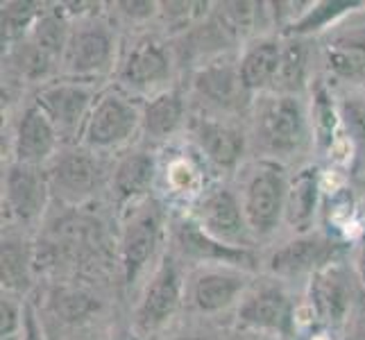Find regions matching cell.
I'll return each instance as SVG.
<instances>
[{"instance_id":"1","label":"cell","mask_w":365,"mask_h":340,"mask_svg":"<svg viewBox=\"0 0 365 340\" xmlns=\"http://www.w3.org/2000/svg\"><path fill=\"white\" fill-rule=\"evenodd\" d=\"M143 113L128 96L118 91H105L96 100L91 116L84 125V143L91 150H111L128 143L136 128L141 125Z\"/></svg>"},{"instance_id":"2","label":"cell","mask_w":365,"mask_h":340,"mask_svg":"<svg viewBox=\"0 0 365 340\" xmlns=\"http://www.w3.org/2000/svg\"><path fill=\"white\" fill-rule=\"evenodd\" d=\"M288 182L282 170L272 163H263L255 170L245 186L243 211L250 225V232L257 236H268L279 225L286 211Z\"/></svg>"},{"instance_id":"3","label":"cell","mask_w":365,"mask_h":340,"mask_svg":"<svg viewBox=\"0 0 365 340\" xmlns=\"http://www.w3.org/2000/svg\"><path fill=\"white\" fill-rule=\"evenodd\" d=\"M259 141L274 155H286L304 138V113L293 96H274L261 103L257 116Z\"/></svg>"},{"instance_id":"4","label":"cell","mask_w":365,"mask_h":340,"mask_svg":"<svg viewBox=\"0 0 365 340\" xmlns=\"http://www.w3.org/2000/svg\"><path fill=\"white\" fill-rule=\"evenodd\" d=\"M36 105L46 111V116L61 136L75 134L78 130L84 132V125L89 120L96 103L89 86L78 80H71L43 86L39 96H36Z\"/></svg>"},{"instance_id":"5","label":"cell","mask_w":365,"mask_h":340,"mask_svg":"<svg viewBox=\"0 0 365 340\" xmlns=\"http://www.w3.org/2000/svg\"><path fill=\"white\" fill-rule=\"evenodd\" d=\"M111 59H114L111 32L103 25H86L68 36L61 64L73 80H84L107 71Z\"/></svg>"},{"instance_id":"6","label":"cell","mask_w":365,"mask_h":340,"mask_svg":"<svg viewBox=\"0 0 365 340\" xmlns=\"http://www.w3.org/2000/svg\"><path fill=\"white\" fill-rule=\"evenodd\" d=\"M195 220L209 236L225 245L245 247L247 243L250 225L245 220V211L238 205V200L225 188L209 193L200 202Z\"/></svg>"},{"instance_id":"7","label":"cell","mask_w":365,"mask_h":340,"mask_svg":"<svg viewBox=\"0 0 365 340\" xmlns=\"http://www.w3.org/2000/svg\"><path fill=\"white\" fill-rule=\"evenodd\" d=\"M50 180L36 170V166H23L14 163L5 180V197L7 207L23 222H32L41 218L48 202Z\"/></svg>"},{"instance_id":"8","label":"cell","mask_w":365,"mask_h":340,"mask_svg":"<svg viewBox=\"0 0 365 340\" xmlns=\"http://www.w3.org/2000/svg\"><path fill=\"white\" fill-rule=\"evenodd\" d=\"M182 299V279L173 261H163V266L157 270L153 284L148 286L145 297L136 313V322L143 331H155L161 326L180 306Z\"/></svg>"},{"instance_id":"9","label":"cell","mask_w":365,"mask_h":340,"mask_svg":"<svg viewBox=\"0 0 365 340\" xmlns=\"http://www.w3.org/2000/svg\"><path fill=\"white\" fill-rule=\"evenodd\" d=\"M238 320L245 326H250V329L286 336V334H291V326H293V309L282 288L263 286L241 304V309H238Z\"/></svg>"},{"instance_id":"10","label":"cell","mask_w":365,"mask_h":340,"mask_svg":"<svg viewBox=\"0 0 365 340\" xmlns=\"http://www.w3.org/2000/svg\"><path fill=\"white\" fill-rule=\"evenodd\" d=\"M57 130L46 116V111L39 105H30L23 111L16 128L14 138V155L16 163L23 166H36V163L46 161L57 148Z\"/></svg>"},{"instance_id":"11","label":"cell","mask_w":365,"mask_h":340,"mask_svg":"<svg viewBox=\"0 0 365 340\" xmlns=\"http://www.w3.org/2000/svg\"><path fill=\"white\" fill-rule=\"evenodd\" d=\"M175 241L184 254L200 261H218L227 263V266H245V263L255 261L245 247H232L216 241L193 218H180L175 222Z\"/></svg>"},{"instance_id":"12","label":"cell","mask_w":365,"mask_h":340,"mask_svg":"<svg viewBox=\"0 0 365 340\" xmlns=\"http://www.w3.org/2000/svg\"><path fill=\"white\" fill-rule=\"evenodd\" d=\"M170 59L161 43L153 39L138 41L120 66V82L130 89L148 91L168 80Z\"/></svg>"},{"instance_id":"13","label":"cell","mask_w":365,"mask_h":340,"mask_svg":"<svg viewBox=\"0 0 365 340\" xmlns=\"http://www.w3.org/2000/svg\"><path fill=\"white\" fill-rule=\"evenodd\" d=\"M159 213L155 209H143L128 222L123 232V268L125 277L132 284L138 272L145 268V263L153 257L159 243Z\"/></svg>"},{"instance_id":"14","label":"cell","mask_w":365,"mask_h":340,"mask_svg":"<svg viewBox=\"0 0 365 340\" xmlns=\"http://www.w3.org/2000/svg\"><path fill=\"white\" fill-rule=\"evenodd\" d=\"M334 252V245L322 236H299L295 241L286 243L268 261V266L274 274L293 277L311 270H322L329 266V257Z\"/></svg>"},{"instance_id":"15","label":"cell","mask_w":365,"mask_h":340,"mask_svg":"<svg viewBox=\"0 0 365 340\" xmlns=\"http://www.w3.org/2000/svg\"><path fill=\"white\" fill-rule=\"evenodd\" d=\"M48 180L64 200L80 202L93 193L98 184V163L89 153H68L57 159Z\"/></svg>"},{"instance_id":"16","label":"cell","mask_w":365,"mask_h":340,"mask_svg":"<svg viewBox=\"0 0 365 340\" xmlns=\"http://www.w3.org/2000/svg\"><path fill=\"white\" fill-rule=\"evenodd\" d=\"M349 297H351V288L347 284L343 268L329 263V266H324L313 277L311 302L316 306L320 320L329 324H341L349 311Z\"/></svg>"},{"instance_id":"17","label":"cell","mask_w":365,"mask_h":340,"mask_svg":"<svg viewBox=\"0 0 365 340\" xmlns=\"http://www.w3.org/2000/svg\"><path fill=\"white\" fill-rule=\"evenodd\" d=\"M193 136L200 150L220 168L236 166L243 155V134L213 118H197L193 123Z\"/></svg>"},{"instance_id":"18","label":"cell","mask_w":365,"mask_h":340,"mask_svg":"<svg viewBox=\"0 0 365 340\" xmlns=\"http://www.w3.org/2000/svg\"><path fill=\"white\" fill-rule=\"evenodd\" d=\"M282 55L284 46H279V41L274 39H261L252 46L238 64L245 91L274 89L277 75L282 68Z\"/></svg>"},{"instance_id":"19","label":"cell","mask_w":365,"mask_h":340,"mask_svg":"<svg viewBox=\"0 0 365 340\" xmlns=\"http://www.w3.org/2000/svg\"><path fill=\"white\" fill-rule=\"evenodd\" d=\"M320 197V180L316 168H304L295 175V180L288 184L286 195V211L284 216L288 225L297 232H309L318 211Z\"/></svg>"},{"instance_id":"20","label":"cell","mask_w":365,"mask_h":340,"mask_svg":"<svg viewBox=\"0 0 365 340\" xmlns=\"http://www.w3.org/2000/svg\"><path fill=\"white\" fill-rule=\"evenodd\" d=\"M243 274L230 270H211L200 274L193 284V304L202 313H218L227 309L243 291Z\"/></svg>"},{"instance_id":"21","label":"cell","mask_w":365,"mask_h":340,"mask_svg":"<svg viewBox=\"0 0 365 340\" xmlns=\"http://www.w3.org/2000/svg\"><path fill=\"white\" fill-rule=\"evenodd\" d=\"M155 177V161L145 153L128 155L114 172V193L120 205H130L143 197Z\"/></svg>"},{"instance_id":"22","label":"cell","mask_w":365,"mask_h":340,"mask_svg":"<svg viewBox=\"0 0 365 340\" xmlns=\"http://www.w3.org/2000/svg\"><path fill=\"white\" fill-rule=\"evenodd\" d=\"M195 89L211 103L232 107L238 103V96L245 91V86L238 68H232L230 64H209L195 75Z\"/></svg>"},{"instance_id":"23","label":"cell","mask_w":365,"mask_h":340,"mask_svg":"<svg viewBox=\"0 0 365 340\" xmlns=\"http://www.w3.org/2000/svg\"><path fill=\"white\" fill-rule=\"evenodd\" d=\"M327 61H329V68L341 78H365V34L351 32L334 39L327 46Z\"/></svg>"},{"instance_id":"24","label":"cell","mask_w":365,"mask_h":340,"mask_svg":"<svg viewBox=\"0 0 365 340\" xmlns=\"http://www.w3.org/2000/svg\"><path fill=\"white\" fill-rule=\"evenodd\" d=\"M184 118V103L178 93L166 91L155 96L143 109L141 125L143 130L155 138H166L182 125Z\"/></svg>"},{"instance_id":"25","label":"cell","mask_w":365,"mask_h":340,"mask_svg":"<svg viewBox=\"0 0 365 340\" xmlns=\"http://www.w3.org/2000/svg\"><path fill=\"white\" fill-rule=\"evenodd\" d=\"M304 73H307L304 48L297 41L288 43L282 55V68H279V75H277L274 89L279 91V96H293L295 91L302 89V84H304Z\"/></svg>"},{"instance_id":"26","label":"cell","mask_w":365,"mask_h":340,"mask_svg":"<svg viewBox=\"0 0 365 340\" xmlns=\"http://www.w3.org/2000/svg\"><path fill=\"white\" fill-rule=\"evenodd\" d=\"M0 277L7 291H21L28 286L30 279V266L28 254L21 243L16 241H3V266H0Z\"/></svg>"},{"instance_id":"27","label":"cell","mask_w":365,"mask_h":340,"mask_svg":"<svg viewBox=\"0 0 365 340\" xmlns=\"http://www.w3.org/2000/svg\"><path fill=\"white\" fill-rule=\"evenodd\" d=\"M53 304H55V311L61 316V320H66V322H80L84 318H89L98 309L96 299H91L89 295H84L80 291H68V288L57 291Z\"/></svg>"},{"instance_id":"28","label":"cell","mask_w":365,"mask_h":340,"mask_svg":"<svg viewBox=\"0 0 365 340\" xmlns=\"http://www.w3.org/2000/svg\"><path fill=\"white\" fill-rule=\"evenodd\" d=\"M34 3H7L3 5V41H14L19 36L32 28L34 14H36Z\"/></svg>"},{"instance_id":"29","label":"cell","mask_w":365,"mask_h":340,"mask_svg":"<svg viewBox=\"0 0 365 340\" xmlns=\"http://www.w3.org/2000/svg\"><path fill=\"white\" fill-rule=\"evenodd\" d=\"M354 3H320L313 9H309L307 14H302L291 28L295 34H307V32H313V30H320L324 28L327 23L334 21L336 16H341L345 9H351Z\"/></svg>"},{"instance_id":"30","label":"cell","mask_w":365,"mask_h":340,"mask_svg":"<svg viewBox=\"0 0 365 340\" xmlns=\"http://www.w3.org/2000/svg\"><path fill=\"white\" fill-rule=\"evenodd\" d=\"M50 61H53V57L46 55L41 48H36L34 43H28L16 50L14 55V64L16 68L28 75V78L32 80H39V78H46V73L50 68Z\"/></svg>"},{"instance_id":"31","label":"cell","mask_w":365,"mask_h":340,"mask_svg":"<svg viewBox=\"0 0 365 340\" xmlns=\"http://www.w3.org/2000/svg\"><path fill=\"white\" fill-rule=\"evenodd\" d=\"M316 130H318V138H320V145H331L334 141V132H336V113L331 107V100L327 98L324 91L318 93L316 100Z\"/></svg>"},{"instance_id":"32","label":"cell","mask_w":365,"mask_h":340,"mask_svg":"<svg viewBox=\"0 0 365 340\" xmlns=\"http://www.w3.org/2000/svg\"><path fill=\"white\" fill-rule=\"evenodd\" d=\"M0 313H3V326H0V331H3V340H11L19 329H21V309L19 304L11 302V297H5L3 295V304H0Z\"/></svg>"},{"instance_id":"33","label":"cell","mask_w":365,"mask_h":340,"mask_svg":"<svg viewBox=\"0 0 365 340\" xmlns=\"http://www.w3.org/2000/svg\"><path fill=\"white\" fill-rule=\"evenodd\" d=\"M166 7H170L166 9V19H170L178 28H186L193 19L202 14V7L207 5L205 3H170Z\"/></svg>"},{"instance_id":"34","label":"cell","mask_w":365,"mask_h":340,"mask_svg":"<svg viewBox=\"0 0 365 340\" xmlns=\"http://www.w3.org/2000/svg\"><path fill=\"white\" fill-rule=\"evenodd\" d=\"M343 113L349 123V128L354 130L359 136H365V98H356V100L345 103Z\"/></svg>"},{"instance_id":"35","label":"cell","mask_w":365,"mask_h":340,"mask_svg":"<svg viewBox=\"0 0 365 340\" xmlns=\"http://www.w3.org/2000/svg\"><path fill=\"white\" fill-rule=\"evenodd\" d=\"M120 7L125 14L134 19H148L155 11V3H120Z\"/></svg>"},{"instance_id":"36","label":"cell","mask_w":365,"mask_h":340,"mask_svg":"<svg viewBox=\"0 0 365 340\" xmlns=\"http://www.w3.org/2000/svg\"><path fill=\"white\" fill-rule=\"evenodd\" d=\"M25 340H43L41 331H39V324H36V318L30 309L25 313Z\"/></svg>"},{"instance_id":"37","label":"cell","mask_w":365,"mask_h":340,"mask_svg":"<svg viewBox=\"0 0 365 340\" xmlns=\"http://www.w3.org/2000/svg\"><path fill=\"white\" fill-rule=\"evenodd\" d=\"M356 272H359V279L365 286V245L359 249V254H356Z\"/></svg>"},{"instance_id":"38","label":"cell","mask_w":365,"mask_h":340,"mask_svg":"<svg viewBox=\"0 0 365 340\" xmlns=\"http://www.w3.org/2000/svg\"><path fill=\"white\" fill-rule=\"evenodd\" d=\"M180 340H207V338H200V336H184Z\"/></svg>"}]
</instances>
